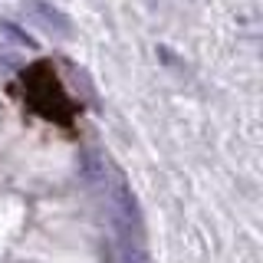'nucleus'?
<instances>
[{
  "instance_id": "obj_1",
  "label": "nucleus",
  "mask_w": 263,
  "mask_h": 263,
  "mask_svg": "<svg viewBox=\"0 0 263 263\" xmlns=\"http://www.w3.org/2000/svg\"><path fill=\"white\" fill-rule=\"evenodd\" d=\"M13 99L23 105V112L33 115L36 122H43V125H53L60 132H76L79 125V102L66 92L60 72H56L53 63H33L27 69L20 72V76L13 79L10 86Z\"/></svg>"
}]
</instances>
